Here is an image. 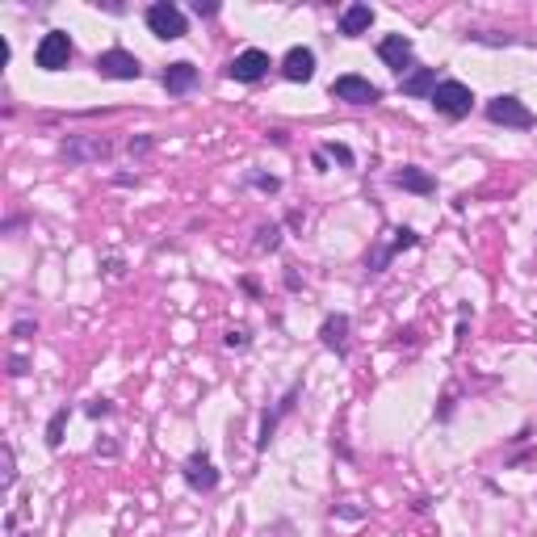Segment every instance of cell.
Returning a JSON list of instances; mask_svg holds the SVG:
<instances>
[{
    "mask_svg": "<svg viewBox=\"0 0 537 537\" xmlns=\"http://www.w3.org/2000/svg\"><path fill=\"white\" fill-rule=\"evenodd\" d=\"M59 156H63V164H72V168H80V164H101V160L114 156V143H109L105 134H67L63 147H59Z\"/></svg>",
    "mask_w": 537,
    "mask_h": 537,
    "instance_id": "6da1fadb",
    "label": "cell"
},
{
    "mask_svg": "<svg viewBox=\"0 0 537 537\" xmlns=\"http://www.w3.org/2000/svg\"><path fill=\"white\" fill-rule=\"evenodd\" d=\"M487 122H495V126H512V131H533L537 114L516 97V92H499V97L487 101Z\"/></svg>",
    "mask_w": 537,
    "mask_h": 537,
    "instance_id": "7a4b0ae2",
    "label": "cell"
},
{
    "mask_svg": "<svg viewBox=\"0 0 537 537\" xmlns=\"http://www.w3.org/2000/svg\"><path fill=\"white\" fill-rule=\"evenodd\" d=\"M428 101H433V109L441 118H449V122H462L474 109V92H470V85H462V80H441Z\"/></svg>",
    "mask_w": 537,
    "mask_h": 537,
    "instance_id": "3957f363",
    "label": "cell"
},
{
    "mask_svg": "<svg viewBox=\"0 0 537 537\" xmlns=\"http://www.w3.org/2000/svg\"><path fill=\"white\" fill-rule=\"evenodd\" d=\"M416 244H420V235H416L411 227H395V231H391V239H374V248L365 252V273H369V277H378L382 268L399 256L403 248H416Z\"/></svg>",
    "mask_w": 537,
    "mask_h": 537,
    "instance_id": "277c9868",
    "label": "cell"
},
{
    "mask_svg": "<svg viewBox=\"0 0 537 537\" xmlns=\"http://www.w3.org/2000/svg\"><path fill=\"white\" fill-rule=\"evenodd\" d=\"M92 67H97L101 80H139V76H143L139 55L126 50V46H109V50H101V55L92 59Z\"/></svg>",
    "mask_w": 537,
    "mask_h": 537,
    "instance_id": "5b68a950",
    "label": "cell"
},
{
    "mask_svg": "<svg viewBox=\"0 0 537 537\" xmlns=\"http://www.w3.org/2000/svg\"><path fill=\"white\" fill-rule=\"evenodd\" d=\"M143 21H147V30H151L156 38H164V43L185 38V9L173 4V0H156V4H147Z\"/></svg>",
    "mask_w": 537,
    "mask_h": 537,
    "instance_id": "8992f818",
    "label": "cell"
},
{
    "mask_svg": "<svg viewBox=\"0 0 537 537\" xmlns=\"http://www.w3.org/2000/svg\"><path fill=\"white\" fill-rule=\"evenodd\" d=\"M72 55H76V46L67 38V30H46L38 38V46H34V63L43 72H63L72 63Z\"/></svg>",
    "mask_w": 537,
    "mask_h": 537,
    "instance_id": "52a82bcc",
    "label": "cell"
},
{
    "mask_svg": "<svg viewBox=\"0 0 537 537\" xmlns=\"http://www.w3.org/2000/svg\"><path fill=\"white\" fill-rule=\"evenodd\" d=\"M180 479H185V487H189V492H215V487H219V479H223V474H219V466H215V457H210V453H206V449H193V453H189V457H185V466H180Z\"/></svg>",
    "mask_w": 537,
    "mask_h": 537,
    "instance_id": "ba28073f",
    "label": "cell"
},
{
    "mask_svg": "<svg viewBox=\"0 0 537 537\" xmlns=\"http://www.w3.org/2000/svg\"><path fill=\"white\" fill-rule=\"evenodd\" d=\"M268 67H273L268 50L248 46V50H239V55L227 63V76H231V80H239V85H256V80H265V76H268Z\"/></svg>",
    "mask_w": 537,
    "mask_h": 537,
    "instance_id": "9c48e42d",
    "label": "cell"
},
{
    "mask_svg": "<svg viewBox=\"0 0 537 537\" xmlns=\"http://www.w3.org/2000/svg\"><path fill=\"white\" fill-rule=\"evenodd\" d=\"M298 399H303V382H294V386H290L281 399L273 403V411H265V416H261V428H256V449H268L273 433H277V424H281V420H286V416L298 407Z\"/></svg>",
    "mask_w": 537,
    "mask_h": 537,
    "instance_id": "30bf717a",
    "label": "cell"
},
{
    "mask_svg": "<svg viewBox=\"0 0 537 537\" xmlns=\"http://www.w3.org/2000/svg\"><path fill=\"white\" fill-rule=\"evenodd\" d=\"M332 97H336V101H349V105H374V101L382 97V89L369 85V80L357 76V72H345V76L332 80Z\"/></svg>",
    "mask_w": 537,
    "mask_h": 537,
    "instance_id": "8fae6325",
    "label": "cell"
},
{
    "mask_svg": "<svg viewBox=\"0 0 537 537\" xmlns=\"http://www.w3.org/2000/svg\"><path fill=\"white\" fill-rule=\"evenodd\" d=\"M349 327H353L349 315L332 311L323 323H319V345H323L327 353H336V357H349Z\"/></svg>",
    "mask_w": 537,
    "mask_h": 537,
    "instance_id": "7c38bea8",
    "label": "cell"
},
{
    "mask_svg": "<svg viewBox=\"0 0 537 537\" xmlns=\"http://www.w3.org/2000/svg\"><path fill=\"white\" fill-rule=\"evenodd\" d=\"M281 76H286L290 85H307L315 76V50L311 46H290V50L281 55Z\"/></svg>",
    "mask_w": 537,
    "mask_h": 537,
    "instance_id": "4fadbf2b",
    "label": "cell"
},
{
    "mask_svg": "<svg viewBox=\"0 0 537 537\" xmlns=\"http://www.w3.org/2000/svg\"><path fill=\"white\" fill-rule=\"evenodd\" d=\"M197 80H202V72H197L189 59L168 63V67H164V76H160V85L168 89V97H185V92H193V89H197Z\"/></svg>",
    "mask_w": 537,
    "mask_h": 537,
    "instance_id": "5bb4252c",
    "label": "cell"
},
{
    "mask_svg": "<svg viewBox=\"0 0 537 537\" xmlns=\"http://www.w3.org/2000/svg\"><path fill=\"white\" fill-rule=\"evenodd\" d=\"M378 59H382L391 72L407 76V72H411V38H403V34H386V38L378 43Z\"/></svg>",
    "mask_w": 537,
    "mask_h": 537,
    "instance_id": "9a60e30c",
    "label": "cell"
},
{
    "mask_svg": "<svg viewBox=\"0 0 537 537\" xmlns=\"http://www.w3.org/2000/svg\"><path fill=\"white\" fill-rule=\"evenodd\" d=\"M391 185H399V189H407V193H420V197L437 193V177H433V173H424V168H416V164L399 168V173L391 177Z\"/></svg>",
    "mask_w": 537,
    "mask_h": 537,
    "instance_id": "2e32d148",
    "label": "cell"
},
{
    "mask_svg": "<svg viewBox=\"0 0 537 537\" xmlns=\"http://www.w3.org/2000/svg\"><path fill=\"white\" fill-rule=\"evenodd\" d=\"M441 80H437V67H411L407 76H399V89L403 97H433Z\"/></svg>",
    "mask_w": 537,
    "mask_h": 537,
    "instance_id": "e0dca14e",
    "label": "cell"
},
{
    "mask_svg": "<svg viewBox=\"0 0 537 537\" xmlns=\"http://www.w3.org/2000/svg\"><path fill=\"white\" fill-rule=\"evenodd\" d=\"M369 26H374V9H369V4H349V9L340 13V34H345V38L369 34Z\"/></svg>",
    "mask_w": 537,
    "mask_h": 537,
    "instance_id": "ac0fdd59",
    "label": "cell"
},
{
    "mask_svg": "<svg viewBox=\"0 0 537 537\" xmlns=\"http://www.w3.org/2000/svg\"><path fill=\"white\" fill-rule=\"evenodd\" d=\"M67 420H72V407H59V411L46 420V449L63 445V428H67Z\"/></svg>",
    "mask_w": 537,
    "mask_h": 537,
    "instance_id": "d6986e66",
    "label": "cell"
},
{
    "mask_svg": "<svg viewBox=\"0 0 537 537\" xmlns=\"http://www.w3.org/2000/svg\"><path fill=\"white\" fill-rule=\"evenodd\" d=\"M281 248V223H261L256 227V252H277Z\"/></svg>",
    "mask_w": 537,
    "mask_h": 537,
    "instance_id": "ffe728a7",
    "label": "cell"
},
{
    "mask_svg": "<svg viewBox=\"0 0 537 537\" xmlns=\"http://www.w3.org/2000/svg\"><path fill=\"white\" fill-rule=\"evenodd\" d=\"M319 156H323L327 164L336 160V164H345V168H353V164H357V156H353V147H349V143H323V147H319Z\"/></svg>",
    "mask_w": 537,
    "mask_h": 537,
    "instance_id": "44dd1931",
    "label": "cell"
},
{
    "mask_svg": "<svg viewBox=\"0 0 537 537\" xmlns=\"http://www.w3.org/2000/svg\"><path fill=\"white\" fill-rule=\"evenodd\" d=\"M462 38H466V43H483V46H512V43H521V38H512V34H492V30H466Z\"/></svg>",
    "mask_w": 537,
    "mask_h": 537,
    "instance_id": "7402d4cb",
    "label": "cell"
},
{
    "mask_svg": "<svg viewBox=\"0 0 537 537\" xmlns=\"http://www.w3.org/2000/svg\"><path fill=\"white\" fill-rule=\"evenodd\" d=\"M248 185L252 189H261V193H281V177H273V173H248Z\"/></svg>",
    "mask_w": 537,
    "mask_h": 537,
    "instance_id": "603a6c76",
    "label": "cell"
},
{
    "mask_svg": "<svg viewBox=\"0 0 537 537\" xmlns=\"http://www.w3.org/2000/svg\"><path fill=\"white\" fill-rule=\"evenodd\" d=\"M332 516H340V521H361L365 508H361L357 499H340V504H332Z\"/></svg>",
    "mask_w": 537,
    "mask_h": 537,
    "instance_id": "cb8c5ba5",
    "label": "cell"
},
{
    "mask_svg": "<svg viewBox=\"0 0 537 537\" xmlns=\"http://www.w3.org/2000/svg\"><path fill=\"white\" fill-rule=\"evenodd\" d=\"M17 487V453L13 445H4V492H13Z\"/></svg>",
    "mask_w": 537,
    "mask_h": 537,
    "instance_id": "d4e9b609",
    "label": "cell"
},
{
    "mask_svg": "<svg viewBox=\"0 0 537 537\" xmlns=\"http://www.w3.org/2000/svg\"><path fill=\"white\" fill-rule=\"evenodd\" d=\"M151 147H156L151 134H131V139H126V151H131V156H147Z\"/></svg>",
    "mask_w": 537,
    "mask_h": 537,
    "instance_id": "484cf974",
    "label": "cell"
},
{
    "mask_svg": "<svg viewBox=\"0 0 537 537\" xmlns=\"http://www.w3.org/2000/svg\"><path fill=\"white\" fill-rule=\"evenodd\" d=\"M223 345H227V349H248V345H252V336H248L244 327H231V332L223 336Z\"/></svg>",
    "mask_w": 537,
    "mask_h": 537,
    "instance_id": "4316f807",
    "label": "cell"
},
{
    "mask_svg": "<svg viewBox=\"0 0 537 537\" xmlns=\"http://www.w3.org/2000/svg\"><path fill=\"white\" fill-rule=\"evenodd\" d=\"M85 411H89L92 420H105V416L114 411V399H89V407H85Z\"/></svg>",
    "mask_w": 537,
    "mask_h": 537,
    "instance_id": "83f0119b",
    "label": "cell"
},
{
    "mask_svg": "<svg viewBox=\"0 0 537 537\" xmlns=\"http://www.w3.org/2000/svg\"><path fill=\"white\" fill-rule=\"evenodd\" d=\"M13 336H17V340H30V336H38V323H34V319H17V323H13Z\"/></svg>",
    "mask_w": 537,
    "mask_h": 537,
    "instance_id": "f1b7e54d",
    "label": "cell"
},
{
    "mask_svg": "<svg viewBox=\"0 0 537 537\" xmlns=\"http://www.w3.org/2000/svg\"><path fill=\"white\" fill-rule=\"evenodd\" d=\"M118 453H122V445H118L114 437H101V441H97V457H118Z\"/></svg>",
    "mask_w": 537,
    "mask_h": 537,
    "instance_id": "f546056e",
    "label": "cell"
},
{
    "mask_svg": "<svg viewBox=\"0 0 537 537\" xmlns=\"http://www.w3.org/2000/svg\"><path fill=\"white\" fill-rule=\"evenodd\" d=\"M21 374H30V357H9V378H21Z\"/></svg>",
    "mask_w": 537,
    "mask_h": 537,
    "instance_id": "4dcf8cb0",
    "label": "cell"
},
{
    "mask_svg": "<svg viewBox=\"0 0 537 537\" xmlns=\"http://www.w3.org/2000/svg\"><path fill=\"white\" fill-rule=\"evenodd\" d=\"M193 13H197V17H215L219 4H215V0H193Z\"/></svg>",
    "mask_w": 537,
    "mask_h": 537,
    "instance_id": "1f68e13d",
    "label": "cell"
},
{
    "mask_svg": "<svg viewBox=\"0 0 537 537\" xmlns=\"http://www.w3.org/2000/svg\"><path fill=\"white\" fill-rule=\"evenodd\" d=\"M105 273H114V277H118V273H122V261H118V256H109V261H105Z\"/></svg>",
    "mask_w": 537,
    "mask_h": 537,
    "instance_id": "d6a6232c",
    "label": "cell"
},
{
    "mask_svg": "<svg viewBox=\"0 0 537 537\" xmlns=\"http://www.w3.org/2000/svg\"><path fill=\"white\" fill-rule=\"evenodd\" d=\"M9 537H34V533H21V529H13V533H9Z\"/></svg>",
    "mask_w": 537,
    "mask_h": 537,
    "instance_id": "836d02e7",
    "label": "cell"
},
{
    "mask_svg": "<svg viewBox=\"0 0 537 537\" xmlns=\"http://www.w3.org/2000/svg\"><path fill=\"white\" fill-rule=\"evenodd\" d=\"M533 268H537V252H533Z\"/></svg>",
    "mask_w": 537,
    "mask_h": 537,
    "instance_id": "e575fe53",
    "label": "cell"
}]
</instances>
